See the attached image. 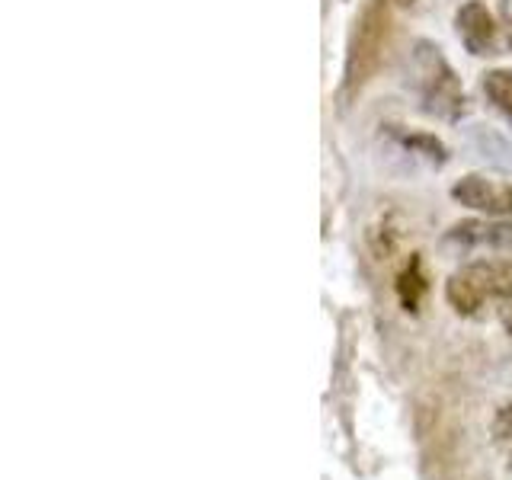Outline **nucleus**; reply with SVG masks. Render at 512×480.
<instances>
[{"instance_id":"3","label":"nucleus","mask_w":512,"mask_h":480,"mask_svg":"<svg viewBox=\"0 0 512 480\" xmlns=\"http://www.w3.org/2000/svg\"><path fill=\"white\" fill-rule=\"evenodd\" d=\"M445 301L461 317H480L490 304L512 301V260H474L445 282Z\"/></svg>"},{"instance_id":"12","label":"nucleus","mask_w":512,"mask_h":480,"mask_svg":"<svg viewBox=\"0 0 512 480\" xmlns=\"http://www.w3.org/2000/svg\"><path fill=\"white\" fill-rule=\"evenodd\" d=\"M503 327L512 336V301H506V311H503Z\"/></svg>"},{"instance_id":"10","label":"nucleus","mask_w":512,"mask_h":480,"mask_svg":"<svg viewBox=\"0 0 512 480\" xmlns=\"http://www.w3.org/2000/svg\"><path fill=\"white\" fill-rule=\"evenodd\" d=\"M493 436H496V442H512V400L496 410V416H493Z\"/></svg>"},{"instance_id":"1","label":"nucleus","mask_w":512,"mask_h":480,"mask_svg":"<svg viewBox=\"0 0 512 480\" xmlns=\"http://www.w3.org/2000/svg\"><path fill=\"white\" fill-rule=\"evenodd\" d=\"M410 87L420 100V109L442 122H458L468 116V93H464L455 68L448 64L439 45L420 39L410 52Z\"/></svg>"},{"instance_id":"14","label":"nucleus","mask_w":512,"mask_h":480,"mask_svg":"<svg viewBox=\"0 0 512 480\" xmlns=\"http://www.w3.org/2000/svg\"><path fill=\"white\" fill-rule=\"evenodd\" d=\"M509 468H512V452H509Z\"/></svg>"},{"instance_id":"6","label":"nucleus","mask_w":512,"mask_h":480,"mask_svg":"<svg viewBox=\"0 0 512 480\" xmlns=\"http://www.w3.org/2000/svg\"><path fill=\"white\" fill-rule=\"evenodd\" d=\"M445 244L461 250H506L512 253V218H468L448 228Z\"/></svg>"},{"instance_id":"9","label":"nucleus","mask_w":512,"mask_h":480,"mask_svg":"<svg viewBox=\"0 0 512 480\" xmlns=\"http://www.w3.org/2000/svg\"><path fill=\"white\" fill-rule=\"evenodd\" d=\"M480 87H484L487 103L500 112V116L506 119V125H512V71H503V68L487 71Z\"/></svg>"},{"instance_id":"8","label":"nucleus","mask_w":512,"mask_h":480,"mask_svg":"<svg viewBox=\"0 0 512 480\" xmlns=\"http://www.w3.org/2000/svg\"><path fill=\"white\" fill-rule=\"evenodd\" d=\"M394 138H397L400 148L416 154L420 160H426V164H432V167H442L445 160H448L445 144L436 135H429V132H394Z\"/></svg>"},{"instance_id":"7","label":"nucleus","mask_w":512,"mask_h":480,"mask_svg":"<svg viewBox=\"0 0 512 480\" xmlns=\"http://www.w3.org/2000/svg\"><path fill=\"white\" fill-rule=\"evenodd\" d=\"M426 292H429V279L423 272V260L420 253H410L404 269L397 272V298L404 304V311H420V301Z\"/></svg>"},{"instance_id":"5","label":"nucleus","mask_w":512,"mask_h":480,"mask_svg":"<svg viewBox=\"0 0 512 480\" xmlns=\"http://www.w3.org/2000/svg\"><path fill=\"white\" fill-rule=\"evenodd\" d=\"M455 32L461 45L468 48V55L474 58L500 55V26H496L484 0H464L455 13Z\"/></svg>"},{"instance_id":"4","label":"nucleus","mask_w":512,"mask_h":480,"mask_svg":"<svg viewBox=\"0 0 512 480\" xmlns=\"http://www.w3.org/2000/svg\"><path fill=\"white\" fill-rule=\"evenodd\" d=\"M452 199L487 218H512V180L509 176L468 173L452 186Z\"/></svg>"},{"instance_id":"13","label":"nucleus","mask_w":512,"mask_h":480,"mask_svg":"<svg viewBox=\"0 0 512 480\" xmlns=\"http://www.w3.org/2000/svg\"><path fill=\"white\" fill-rule=\"evenodd\" d=\"M394 4H400V7H410V4H413V0H394Z\"/></svg>"},{"instance_id":"11","label":"nucleus","mask_w":512,"mask_h":480,"mask_svg":"<svg viewBox=\"0 0 512 480\" xmlns=\"http://www.w3.org/2000/svg\"><path fill=\"white\" fill-rule=\"evenodd\" d=\"M500 16L506 23V36H509V48H512V0H500Z\"/></svg>"},{"instance_id":"2","label":"nucleus","mask_w":512,"mask_h":480,"mask_svg":"<svg viewBox=\"0 0 512 480\" xmlns=\"http://www.w3.org/2000/svg\"><path fill=\"white\" fill-rule=\"evenodd\" d=\"M391 4L394 0H368L362 7L356 29L349 36L346 68H343V96L352 100L365 90V84L378 74L384 48L391 39Z\"/></svg>"}]
</instances>
